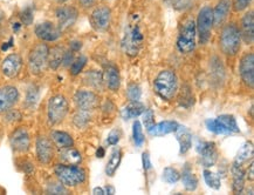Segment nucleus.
<instances>
[{
  "label": "nucleus",
  "mask_w": 254,
  "mask_h": 195,
  "mask_svg": "<svg viewBox=\"0 0 254 195\" xmlns=\"http://www.w3.org/2000/svg\"><path fill=\"white\" fill-rule=\"evenodd\" d=\"M231 9V1L230 0H219L217 2L216 7L212 9L213 12V25L217 27L224 25V22L226 21L227 17H229V13Z\"/></svg>",
  "instance_id": "nucleus-22"
},
{
  "label": "nucleus",
  "mask_w": 254,
  "mask_h": 195,
  "mask_svg": "<svg viewBox=\"0 0 254 195\" xmlns=\"http://www.w3.org/2000/svg\"><path fill=\"white\" fill-rule=\"evenodd\" d=\"M219 45L221 52L227 57H234L239 52L242 46V34L239 27L234 22L224 26L219 38Z\"/></svg>",
  "instance_id": "nucleus-2"
},
{
  "label": "nucleus",
  "mask_w": 254,
  "mask_h": 195,
  "mask_svg": "<svg viewBox=\"0 0 254 195\" xmlns=\"http://www.w3.org/2000/svg\"><path fill=\"white\" fill-rule=\"evenodd\" d=\"M87 64V57L84 55H80L79 58L74 59L73 63L70 65V74L71 76H77L82 72V70Z\"/></svg>",
  "instance_id": "nucleus-39"
},
{
  "label": "nucleus",
  "mask_w": 254,
  "mask_h": 195,
  "mask_svg": "<svg viewBox=\"0 0 254 195\" xmlns=\"http://www.w3.org/2000/svg\"><path fill=\"white\" fill-rule=\"evenodd\" d=\"M112 22V11L108 6H99L90 14V25L97 32H104Z\"/></svg>",
  "instance_id": "nucleus-10"
},
{
  "label": "nucleus",
  "mask_w": 254,
  "mask_h": 195,
  "mask_svg": "<svg viewBox=\"0 0 254 195\" xmlns=\"http://www.w3.org/2000/svg\"><path fill=\"white\" fill-rule=\"evenodd\" d=\"M69 103L66 97L63 94H57L50 99L47 105V118L51 125H59L64 121L68 114Z\"/></svg>",
  "instance_id": "nucleus-7"
},
{
  "label": "nucleus",
  "mask_w": 254,
  "mask_h": 195,
  "mask_svg": "<svg viewBox=\"0 0 254 195\" xmlns=\"http://www.w3.org/2000/svg\"><path fill=\"white\" fill-rule=\"evenodd\" d=\"M48 52L50 47L47 44H38L32 48L28 55V67L32 74L39 76L48 66Z\"/></svg>",
  "instance_id": "nucleus-8"
},
{
  "label": "nucleus",
  "mask_w": 254,
  "mask_h": 195,
  "mask_svg": "<svg viewBox=\"0 0 254 195\" xmlns=\"http://www.w3.org/2000/svg\"><path fill=\"white\" fill-rule=\"evenodd\" d=\"M20 27H21V24H19V22H17V24H14V26H13V30L17 32V31L20 30Z\"/></svg>",
  "instance_id": "nucleus-56"
},
{
  "label": "nucleus",
  "mask_w": 254,
  "mask_h": 195,
  "mask_svg": "<svg viewBox=\"0 0 254 195\" xmlns=\"http://www.w3.org/2000/svg\"><path fill=\"white\" fill-rule=\"evenodd\" d=\"M231 173H232V190L236 194L243 193L244 187H245V171L243 166L233 164L231 167Z\"/></svg>",
  "instance_id": "nucleus-24"
},
{
  "label": "nucleus",
  "mask_w": 254,
  "mask_h": 195,
  "mask_svg": "<svg viewBox=\"0 0 254 195\" xmlns=\"http://www.w3.org/2000/svg\"><path fill=\"white\" fill-rule=\"evenodd\" d=\"M142 96L141 87H139L137 84H130L128 86V90H127V97L130 101H139Z\"/></svg>",
  "instance_id": "nucleus-40"
},
{
  "label": "nucleus",
  "mask_w": 254,
  "mask_h": 195,
  "mask_svg": "<svg viewBox=\"0 0 254 195\" xmlns=\"http://www.w3.org/2000/svg\"><path fill=\"white\" fill-rule=\"evenodd\" d=\"M37 158L42 165H48L54 158V147L46 136H39L37 139Z\"/></svg>",
  "instance_id": "nucleus-16"
},
{
  "label": "nucleus",
  "mask_w": 254,
  "mask_h": 195,
  "mask_svg": "<svg viewBox=\"0 0 254 195\" xmlns=\"http://www.w3.org/2000/svg\"><path fill=\"white\" fill-rule=\"evenodd\" d=\"M104 193H106V194H110V195L115 194V188L112 187V186H109V185H108V186L104 187Z\"/></svg>",
  "instance_id": "nucleus-53"
},
{
  "label": "nucleus",
  "mask_w": 254,
  "mask_h": 195,
  "mask_svg": "<svg viewBox=\"0 0 254 195\" xmlns=\"http://www.w3.org/2000/svg\"><path fill=\"white\" fill-rule=\"evenodd\" d=\"M242 40L247 45H252L254 41V15L253 12L250 11L244 15L242 19Z\"/></svg>",
  "instance_id": "nucleus-21"
},
{
  "label": "nucleus",
  "mask_w": 254,
  "mask_h": 195,
  "mask_svg": "<svg viewBox=\"0 0 254 195\" xmlns=\"http://www.w3.org/2000/svg\"><path fill=\"white\" fill-rule=\"evenodd\" d=\"M79 2L83 8H89L95 4V0H79Z\"/></svg>",
  "instance_id": "nucleus-49"
},
{
  "label": "nucleus",
  "mask_w": 254,
  "mask_h": 195,
  "mask_svg": "<svg viewBox=\"0 0 254 195\" xmlns=\"http://www.w3.org/2000/svg\"><path fill=\"white\" fill-rule=\"evenodd\" d=\"M2 19H4V13H2L1 11H0V24H1Z\"/></svg>",
  "instance_id": "nucleus-57"
},
{
  "label": "nucleus",
  "mask_w": 254,
  "mask_h": 195,
  "mask_svg": "<svg viewBox=\"0 0 254 195\" xmlns=\"http://www.w3.org/2000/svg\"><path fill=\"white\" fill-rule=\"evenodd\" d=\"M64 50L60 46H55L48 52V66L52 70H58L63 65Z\"/></svg>",
  "instance_id": "nucleus-32"
},
{
  "label": "nucleus",
  "mask_w": 254,
  "mask_h": 195,
  "mask_svg": "<svg viewBox=\"0 0 254 195\" xmlns=\"http://www.w3.org/2000/svg\"><path fill=\"white\" fill-rule=\"evenodd\" d=\"M197 28L196 21L192 18L187 19L182 25L177 38V48L182 54H189L196 48Z\"/></svg>",
  "instance_id": "nucleus-4"
},
{
  "label": "nucleus",
  "mask_w": 254,
  "mask_h": 195,
  "mask_svg": "<svg viewBox=\"0 0 254 195\" xmlns=\"http://www.w3.org/2000/svg\"><path fill=\"white\" fill-rule=\"evenodd\" d=\"M145 110V106L139 101H130V103L123 107L121 110V116L123 120H130L137 118Z\"/></svg>",
  "instance_id": "nucleus-26"
},
{
  "label": "nucleus",
  "mask_w": 254,
  "mask_h": 195,
  "mask_svg": "<svg viewBox=\"0 0 254 195\" xmlns=\"http://www.w3.org/2000/svg\"><path fill=\"white\" fill-rule=\"evenodd\" d=\"M74 102L80 110L92 112L99 106V97L92 91L81 90L77 91L74 96Z\"/></svg>",
  "instance_id": "nucleus-13"
},
{
  "label": "nucleus",
  "mask_w": 254,
  "mask_h": 195,
  "mask_svg": "<svg viewBox=\"0 0 254 195\" xmlns=\"http://www.w3.org/2000/svg\"><path fill=\"white\" fill-rule=\"evenodd\" d=\"M189 1L190 0H165L168 5L172 6V7L176 9H183L185 7H188Z\"/></svg>",
  "instance_id": "nucleus-45"
},
{
  "label": "nucleus",
  "mask_w": 254,
  "mask_h": 195,
  "mask_svg": "<svg viewBox=\"0 0 254 195\" xmlns=\"http://www.w3.org/2000/svg\"><path fill=\"white\" fill-rule=\"evenodd\" d=\"M12 43H13V39H11V40H9L8 43H6V44L4 45V46L1 47V50H2V51H7L8 47L12 46Z\"/></svg>",
  "instance_id": "nucleus-55"
},
{
  "label": "nucleus",
  "mask_w": 254,
  "mask_h": 195,
  "mask_svg": "<svg viewBox=\"0 0 254 195\" xmlns=\"http://www.w3.org/2000/svg\"><path fill=\"white\" fill-rule=\"evenodd\" d=\"M51 139H52V142H53V144L60 149L73 147L74 145L73 138H71L70 134H68L66 132H61V131L52 132Z\"/></svg>",
  "instance_id": "nucleus-27"
},
{
  "label": "nucleus",
  "mask_w": 254,
  "mask_h": 195,
  "mask_svg": "<svg viewBox=\"0 0 254 195\" xmlns=\"http://www.w3.org/2000/svg\"><path fill=\"white\" fill-rule=\"evenodd\" d=\"M182 183L184 185V188L188 192H194L198 187V179L196 175L192 173L191 167L188 164L185 165L183 173L181 174Z\"/></svg>",
  "instance_id": "nucleus-28"
},
{
  "label": "nucleus",
  "mask_w": 254,
  "mask_h": 195,
  "mask_svg": "<svg viewBox=\"0 0 254 195\" xmlns=\"http://www.w3.org/2000/svg\"><path fill=\"white\" fill-rule=\"evenodd\" d=\"M89 122H90L89 112H86V110L79 109V112H77L73 118V123L77 128H84Z\"/></svg>",
  "instance_id": "nucleus-37"
},
{
  "label": "nucleus",
  "mask_w": 254,
  "mask_h": 195,
  "mask_svg": "<svg viewBox=\"0 0 254 195\" xmlns=\"http://www.w3.org/2000/svg\"><path fill=\"white\" fill-rule=\"evenodd\" d=\"M22 67V58L18 53L8 54L1 63V72L7 78H15Z\"/></svg>",
  "instance_id": "nucleus-19"
},
{
  "label": "nucleus",
  "mask_w": 254,
  "mask_h": 195,
  "mask_svg": "<svg viewBox=\"0 0 254 195\" xmlns=\"http://www.w3.org/2000/svg\"><path fill=\"white\" fill-rule=\"evenodd\" d=\"M96 155H97V158H100V159H102L104 157L103 147H99V149H97V152H96Z\"/></svg>",
  "instance_id": "nucleus-54"
},
{
  "label": "nucleus",
  "mask_w": 254,
  "mask_h": 195,
  "mask_svg": "<svg viewBox=\"0 0 254 195\" xmlns=\"http://www.w3.org/2000/svg\"><path fill=\"white\" fill-rule=\"evenodd\" d=\"M204 174V180L206 185L210 188H212V190H220L221 187V181H220V178L219 175H217L216 173H213V172L208 171V170H204L203 172Z\"/></svg>",
  "instance_id": "nucleus-35"
},
{
  "label": "nucleus",
  "mask_w": 254,
  "mask_h": 195,
  "mask_svg": "<svg viewBox=\"0 0 254 195\" xmlns=\"http://www.w3.org/2000/svg\"><path fill=\"white\" fill-rule=\"evenodd\" d=\"M132 138H133V142H135L136 147H142L144 145L145 138L144 134H143V128L142 125L139 121H135L132 125Z\"/></svg>",
  "instance_id": "nucleus-36"
},
{
  "label": "nucleus",
  "mask_w": 254,
  "mask_h": 195,
  "mask_svg": "<svg viewBox=\"0 0 254 195\" xmlns=\"http://www.w3.org/2000/svg\"><path fill=\"white\" fill-rule=\"evenodd\" d=\"M9 142H11L12 148L14 149L15 152H27L29 149V146H31V139H29L28 131L25 127L17 128L11 134Z\"/></svg>",
  "instance_id": "nucleus-17"
},
{
  "label": "nucleus",
  "mask_w": 254,
  "mask_h": 195,
  "mask_svg": "<svg viewBox=\"0 0 254 195\" xmlns=\"http://www.w3.org/2000/svg\"><path fill=\"white\" fill-rule=\"evenodd\" d=\"M73 61H74V52L64 51V59H63V65H64V66H70Z\"/></svg>",
  "instance_id": "nucleus-47"
},
{
  "label": "nucleus",
  "mask_w": 254,
  "mask_h": 195,
  "mask_svg": "<svg viewBox=\"0 0 254 195\" xmlns=\"http://www.w3.org/2000/svg\"><path fill=\"white\" fill-rule=\"evenodd\" d=\"M142 162H143V168L145 172H148L151 168V161H150V155L148 152H144L142 154Z\"/></svg>",
  "instance_id": "nucleus-48"
},
{
  "label": "nucleus",
  "mask_w": 254,
  "mask_h": 195,
  "mask_svg": "<svg viewBox=\"0 0 254 195\" xmlns=\"http://www.w3.org/2000/svg\"><path fill=\"white\" fill-rule=\"evenodd\" d=\"M48 193L51 194H66L67 190L64 188L63 184L58 185V184H53L48 187Z\"/></svg>",
  "instance_id": "nucleus-46"
},
{
  "label": "nucleus",
  "mask_w": 254,
  "mask_h": 195,
  "mask_svg": "<svg viewBox=\"0 0 254 195\" xmlns=\"http://www.w3.org/2000/svg\"><path fill=\"white\" fill-rule=\"evenodd\" d=\"M93 194H95V195H104L106 193H104V188L96 187V188H94V190H93Z\"/></svg>",
  "instance_id": "nucleus-52"
},
{
  "label": "nucleus",
  "mask_w": 254,
  "mask_h": 195,
  "mask_svg": "<svg viewBox=\"0 0 254 195\" xmlns=\"http://www.w3.org/2000/svg\"><path fill=\"white\" fill-rule=\"evenodd\" d=\"M240 77L246 86L253 89L254 86V54L247 53L244 55L239 64Z\"/></svg>",
  "instance_id": "nucleus-15"
},
{
  "label": "nucleus",
  "mask_w": 254,
  "mask_h": 195,
  "mask_svg": "<svg viewBox=\"0 0 254 195\" xmlns=\"http://www.w3.org/2000/svg\"><path fill=\"white\" fill-rule=\"evenodd\" d=\"M251 2H252V0H233V1L231 2V6H232L236 12H243L249 7Z\"/></svg>",
  "instance_id": "nucleus-43"
},
{
  "label": "nucleus",
  "mask_w": 254,
  "mask_h": 195,
  "mask_svg": "<svg viewBox=\"0 0 254 195\" xmlns=\"http://www.w3.org/2000/svg\"><path fill=\"white\" fill-rule=\"evenodd\" d=\"M120 139H121V133L117 131V129H114V131L109 133L108 138H107V144L110 146H115L119 144Z\"/></svg>",
  "instance_id": "nucleus-44"
},
{
  "label": "nucleus",
  "mask_w": 254,
  "mask_h": 195,
  "mask_svg": "<svg viewBox=\"0 0 254 195\" xmlns=\"http://www.w3.org/2000/svg\"><path fill=\"white\" fill-rule=\"evenodd\" d=\"M253 153H254V148H253L252 141H246L245 144L239 148V151L237 152L236 159H234V164L243 166L245 162H247L249 160H252Z\"/></svg>",
  "instance_id": "nucleus-29"
},
{
  "label": "nucleus",
  "mask_w": 254,
  "mask_h": 195,
  "mask_svg": "<svg viewBox=\"0 0 254 195\" xmlns=\"http://www.w3.org/2000/svg\"><path fill=\"white\" fill-rule=\"evenodd\" d=\"M163 180L168 184H176L181 180V173L174 167H167L163 171Z\"/></svg>",
  "instance_id": "nucleus-38"
},
{
  "label": "nucleus",
  "mask_w": 254,
  "mask_h": 195,
  "mask_svg": "<svg viewBox=\"0 0 254 195\" xmlns=\"http://www.w3.org/2000/svg\"><path fill=\"white\" fill-rule=\"evenodd\" d=\"M55 14L58 19V27L64 32L75 24L79 12L74 6H61L57 9Z\"/></svg>",
  "instance_id": "nucleus-12"
},
{
  "label": "nucleus",
  "mask_w": 254,
  "mask_h": 195,
  "mask_svg": "<svg viewBox=\"0 0 254 195\" xmlns=\"http://www.w3.org/2000/svg\"><path fill=\"white\" fill-rule=\"evenodd\" d=\"M54 173L64 187H76L86 180V171L77 165H57Z\"/></svg>",
  "instance_id": "nucleus-3"
},
{
  "label": "nucleus",
  "mask_w": 254,
  "mask_h": 195,
  "mask_svg": "<svg viewBox=\"0 0 254 195\" xmlns=\"http://www.w3.org/2000/svg\"><path fill=\"white\" fill-rule=\"evenodd\" d=\"M205 126H206L207 131L212 132L214 134L229 135L240 132L236 118L230 114H223L218 118L207 119L205 121Z\"/></svg>",
  "instance_id": "nucleus-6"
},
{
  "label": "nucleus",
  "mask_w": 254,
  "mask_h": 195,
  "mask_svg": "<svg viewBox=\"0 0 254 195\" xmlns=\"http://www.w3.org/2000/svg\"><path fill=\"white\" fill-rule=\"evenodd\" d=\"M245 175L250 181H253V179H254V165H253V162L250 165V168L247 170V173H245Z\"/></svg>",
  "instance_id": "nucleus-51"
},
{
  "label": "nucleus",
  "mask_w": 254,
  "mask_h": 195,
  "mask_svg": "<svg viewBox=\"0 0 254 195\" xmlns=\"http://www.w3.org/2000/svg\"><path fill=\"white\" fill-rule=\"evenodd\" d=\"M39 97H40V92H39V87L35 85H31L28 87L27 93H26V100L25 103L28 108H34L37 106Z\"/></svg>",
  "instance_id": "nucleus-34"
},
{
  "label": "nucleus",
  "mask_w": 254,
  "mask_h": 195,
  "mask_svg": "<svg viewBox=\"0 0 254 195\" xmlns=\"http://www.w3.org/2000/svg\"><path fill=\"white\" fill-rule=\"evenodd\" d=\"M176 133V138L179 144V153L187 154L192 147V133L185 126H179Z\"/></svg>",
  "instance_id": "nucleus-23"
},
{
  "label": "nucleus",
  "mask_w": 254,
  "mask_h": 195,
  "mask_svg": "<svg viewBox=\"0 0 254 195\" xmlns=\"http://www.w3.org/2000/svg\"><path fill=\"white\" fill-rule=\"evenodd\" d=\"M55 1L59 2V4H63V2H66L68 0H55Z\"/></svg>",
  "instance_id": "nucleus-58"
},
{
  "label": "nucleus",
  "mask_w": 254,
  "mask_h": 195,
  "mask_svg": "<svg viewBox=\"0 0 254 195\" xmlns=\"http://www.w3.org/2000/svg\"><path fill=\"white\" fill-rule=\"evenodd\" d=\"M154 89L159 98L170 101L178 90V78L176 73L170 70L161 71L154 80Z\"/></svg>",
  "instance_id": "nucleus-1"
},
{
  "label": "nucleus",
  "mask_w": 254,
  "mask_h": 195,
  "mask_svg": "<svg viewBox=\"0 0 254 195\" xmlns=\"http://www.w3.org/2000/svg\"><path fill=\"white\" fill-rule=\"evenodd\" d=\"M34 32H35V35H37L40 40L47 41V43L57 41L58 39L61 37V34H63V32H61L60 28L51 21H44V22H40V24H38L35 26Z\"/></svg>",
  "instance_id": "nucleus-14"
},
{
  "label": "nucleus",
  "mask_w": 254,
  "mask_h": 195,
  "mask_svg": "<svg viewBox=\"0 0 254 195\" xmlns=\"http://www.w3.org/2000/svg\"><path fill=\"white\" fill-rule=\"evenodd\" d=\"M103 83H106L107 87L113 92H116L121 86V76H120V71L117 66L114 64H107L104 66L103 72Z\"/></svg>",
  "instance_id": "nucleus-20"
},
{
  "label": "nucleus",
  "mask_w": 254,
  "mask_h": 195,
  "mask_svg": "<svg viewBox=\"0 0 254 195\" xmlns=\"http://www.w3.org/2000/svg\"><path fill=\"white\" fill-rule=\"evenodd\" d=\"M197 152L200 155L201 164L204 167H212L218 161L219 153L217 151L216 144L212 141H198L197 144Z\"/></svg>",
  "instance_id": "nucleus-11"
},
{
  "label": "nucleus",
  "mask_w": 254,
  "mask_h": 195,
  "mask_svg": "<svg viewBox=\"0 0 254 195\" xmlns=\"http://www.w3.org/2000/svg\"><path fill=\"white\" fill-rule=\"evenodd\" d=\"M60 159L66 165H79L82 161V157H81L80 152L73 147L64 148L60 152Z\"/></svg>",
  "instance_id": "nucleus-30"
},
{
  "label": "nucleus",
  "mask_w": 254,
  "mask_h": 195,
  "mask_svg": "<svg viewBox=\"0 0 254 195\" xmlns=\"http://www.w3.org/2000/svg\"><path fill=\"white\" fill-rule=\"evenodd\" d=\"M33 9L31 7H26L24 11L20 13V20L24 25L26 26H29L33 22Z\"/></svg>",
  "instance_id": "nucleus-42"
},
{
  "label": "nucleus",
  "mask_w": 254,
  "mask_h": 195,
  "mask_svg": "<svg viewBox=\"0 0 254 195\" xmlns=\"http://www.w3.org/2000/svg\"><path fill=\"white\" fill-rule=\"evenodd\" d=\"M19 92L14 86H4L0 89V113H6L18 102Z\"/></svg>",
  "instance_id": "nucleus-18"
},
{
  "label": "nucleus",
  "mask_w": 254,
  "mask_h": 195,
  "mask_svg": "<svg viewBox=\"0 0 254 195\" xmlns=\"http://www.w3.org/2000/svg\"><path fill=\"white\" fill-rule=\"evenodd\" d=\"M121 161H122V151L120 148L114 149L112 155H110L109 161L107 162L106 174L110 178L114 177V175H115V173H116L117 168L120 167V164H121Z\"/></svg>",
  "instance_id": "nucleus-31"
},
{
  "label": "nucleus",
  "mask_w": 254,
  "mask_h": 195,
  "mask_svg": "<svg viewBox=\"0 0 254 195\" xmlns=\"http://www.w3.org/2000/svg\"><path fill=\"white\" fill-rule=\"evenodd\" d=\"M143 40H144V37L138 24H130L126 28V33L122 39L121 46L123 52L130 57H135L142 48Z\"/></svg>",
  "instance_id": "nucleus-5"
},
{
  "label": "nucleus",
  "mask_w": 254,
  "mask_h": 195,
  "mask_svg": "<svg viewBox=\"0 0 254 195\" xmlns=\"http://www.w3.org/2000/svg\"><path fill=\"white\" fill-rule=\"evenodd\" d=\"M81 47H82V43H81V41H71V44H70V51L71 52L80 51Z\"/></svg>",
  "instance_id": "nucleus-50"
},
{
  "label": "nucleus",
  "mask_w": 254,
  "mask_h": 195,
  "mask_svg": "<svg viewBox=\"0 0 254 195\" xmlns=\"http://www.w3.org/2000/svg\"><path fill=\"white\" fill-rule=\"evenodd\" d=\"M179 127V123L177 121H172V120H165V121H162L157 123V125H154L150 131H149V134L152 136H163L170 134V133H175Z\"/></svg>",
  "instance_id": "nucleus-25"
},
{
  "label": "nucleus",
  "mask_w": 254,
  "mask_h": 195,
  "mask_svg": "<svg viewBox=\"0 0 254 195\" xmlns=\"http://www.w3.org/2000/svg\"><path fill=\"white\" fill-rule=\"evenodd\" d=\"M142 114H143V119H142L143 125L145 126L146 131L149 132L155 125V114H154V112H152V109L144 110Z\"/></svg>",
  "instance_id": "nucleus-41"
},
{
  "label": "nucleus",
  "mask_w": 254,
  "mask_h": 195,
  "mask_svg": "<svg viewBox=\"0 0 254 195\" xmlns=\"http://www.w3.org/2000/svg\"><path fill=\"white\" fill-rule=\"evenodd\" d=\"M213 27V12L210 6H204L198 12V17L196 21L197 34L199 38V43L205 45L208 43L211 38V32Z\"/></svg>",
  "instance_id": "nucleus-9"
},
{
  "label": "nucleus",
  "mask_w": 254,
  "mask_h": 195,
  "mask_svg": "<svg viewBox=\"0 0 254 195\" xmlns=\"http://www.w3.org/2000/svg\"><path fill=\"white\" fill-rule=\"evenodd\" d=\"M84 81H86L87 85L92 86L93 89L96 90H102L103 85V76L102 73L99 71H89L84 76Z\"/></svg>",
  "instance_id": "nucleus-33"
}]
</instances>
